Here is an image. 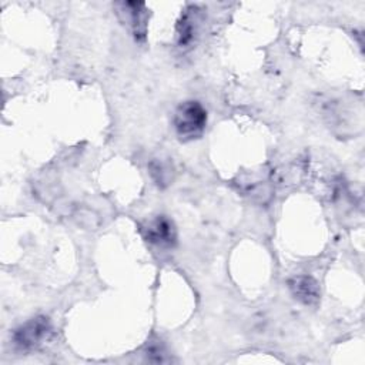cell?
Returning <instances> with one entry per match:
<instances>
[{
    "mask_svg": "<svg viewBox=\"0 0 365 365\" xmlns=\"http://www.w3.org/2000/svg\"><path fill=\"white\" fill-rule=\"evenodd\" d=\"M207 124V111L198 101L181 103L174 114V127L182 141L201 137Z\"/></svg>",
    "mask_w": 365,
    "mask_h": 365,
    "instance_id": "6da1fadb",
    "label": "cell"
},
{
    "mask_svg": "<svg viewBox=\"0 0 365 365\" xmlns=\"http://www.w3.org/2000/svg\"><path fill=\"white\" fill-rule=\"evenodd\" d=\"M53 334L51 324L47 317H36L19 327L13 335L14 344L20 349L31 351L44 345Z\"/></svg>",
    "mask_w": 365,
    "mask_h": 365,
    "instance_id": "7a4b0ae2",
    "label": "cell"
},
{
    "mask_svg": "<svg viewBox=\"0 0 365 365\" xmlns=\"http://www.w3.org/2000/svg\"><path fill=\"white\" fill-rule=\"evenodd\" d=\"M148 242L158 247H173L177 241V230L174 222L165 215H158L143 228Z\"/></svg>",
    "mask_w": 365,
    "mask_h": 365,
    "instance_id": "3957f363",
    "label": "cell"
},
{
    "mask_svg": "<svg viewBox=\"0 0 365 365\" xmlns=\"http://www.w3.org/2000/svg\"><path fill=\"white\" fill-rule=\"evenodd\" d=\"M288 287L295 299L305 305H315L319 301L321 289L318 282L308 275H298L288 281Z\"/></svg>",
    "mask_w": 365,
    "mask_h": 365,
    "instance_id": "277c9868",
    "label": "cell"
},
{
    "mask_svg": "<svg viewBox=\"0 0 365 365\" xmlns=\"http://www.w3.org/2000/svg\"><path fill=\"white\" fill-rule=\"evenodd\" d=\"M120 11L125 16V21L133 30V34L137 40H143L147 33V11L144 3L125 1L118 4Z\"/></svg>",
    "mask_w": 365,
    "mask_h": 365,
    "instance_id": "5b68a950",
    "label": "cell"
},
{
    "mask_svg": "<svg viewBox=\"0 0 365 365\" xmlns=\"http://www.w3.org/2000/svg\"><path fill=\"white\" fill-rule=\"evenodd\" d=\"M195 9L191 7L190 10H187L181 20L177 24V43L180 47L188 46L195 34V29H197V20H195Z\"/></svg>",
    "mask_w": 365,
    "mask_h": 365,
    "instance_id": "8992f818",
    "label": "cell"
},
{
    "mask_svg": "<svg viewBox=\"0 0 365 365\" xmlns=\"http://www.w3.org/2000/svg\"><path fill=\"white\" fill-rule=\"evenodd\" d=\"M150 174L158 187H165L173 180L171 165L161 160H155L150 163Z\"/></svg>",
    "mask_w": 365,
    "mask_h": 365,
    "instance_id": "52a82bcc",
    "label": "cell"
},
{
    "mask_svg": "<svg viewBox=\"0 0 365 365\" xmlns=\"http://www.w3.org/2000/svg\"><path fill=\"white\" fill-rule=\"evenodd\" d=\"M145 355H147L148 361H153V362H165L167 361L165 351H164V346H163L161 341H157L155 344L148 342Z\"/></svg>",
    "mask_w": 365,
    "mask_h": 365,
    "instance_id": "ba28073f",
    "label": "cell"
}]
</instances>
